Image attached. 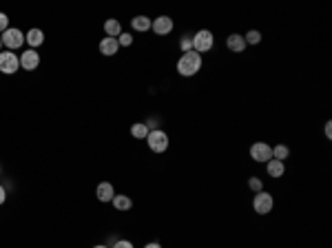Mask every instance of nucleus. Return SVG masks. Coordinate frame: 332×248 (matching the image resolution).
Returning <instances> with one entry per match:
<instances>
[{
  "label": "nucleus",
  "mask_w": 332,
  "mask_h": 248,
  "mask_svg": "<svg viewBox=\"0 0 332 248\" xmlns=\"http://www.w3.org/2000/svg\"><path fill=\"white\" fill-rule=\"evenodd\" d=\"M202 69V55L197 51H186L182 53V58L177 60V73L184 78H191Z\"/></svg>",
  "instance_id": "1"
},
{
  "label": "nucleus",
  "mask_w": 332,
  "mask_h": 248,
  "mask_svg": "<svg viewBox=\"0 0 332 248\" xmlns=\"http://www.w3.org/2000/svg\"><path fill=\"white\" fill-rule=\"evenodd\" d=\"M213 44H215V36H213V31H208V29H199L195 36H193V51H197L199 55L210 51Z\"/></svg>",
  "instance_id": "2"
},
{
  "label": "nucleus",
  "mask_w": 332,
  "mask_h": 248,
  "mask_svg": "<svg viewBox=\"0 0 332 248\" xmlns=\"http://www.w3.org/2000/svg\"><path fill=\"white\" fill-rule=\"evenodd\" d=\"M146 142H148V149H151L153 153H164V151L169 149V135L164 131H159V129H153V131H148V135H146Z\"/></svg>",
  "instance_id": "3"
},
{
  "label": "nucleus",
  "mask_w": 332,
  "mask_h": 248,
  "mask_svg": "<svg viewBox=\"0 0 332 248\" xmlns=\"http://www.w3.org/2000/svg\"><path fill=\"white\" fill-rule=\"evenodd\" d=\"M273 206H275V200H273V195H270L268 191H259V193H255V200H253L255 213H259V215H268V213L273 211Z\"/></svg>",
  "instance_id": "4"
},
{
  "label": "nucleus",
  "mask_w": 332,
  "mask_h": 248,
  "mask_svg": "<svg viewBox=\"0 0 332 248\" xmlns=\"http://www.w3.org/2000/svg\"><path fill=\"white\" fill-rule=\"evenodd\" d=\"M20 69V58L16 55L14 51H0V73H5V76H11V73H16Z\"/></svg>",
  "instance_id": "5"
},
{
  "label": "nucleus",
  "mask_w": 332,
  "mask_h": 248,
  "mask_svg": "<svg viewBox=\"0 0 332 248\" xmlns=\"http://www.w3.org/2000/svg\"><path fill=\"white\" fill-rule=\"evenodd\" d=\"M0 40H3V44L7 47V51H14V49L22 47V42H25V33H22L20 29H16V27H9V29L0 36Z\"/></svg>",
  "instance_id": "6"
},
{
  "label": "nucleus",
  "mask_w": 332,
  "mask_h": 248,
  "mask_svg": "<svg viewBox=\"0 0 332 248\" xmlns=\"http://www.w3.org/2000/svg\"><path fill=\"white\" fill-rule=\"evenodd\" d=\"M251 157L255 162H268V160H273V146L270 144H266V142H255L251 146Z\"/></svg>",
  "instance_id": "7"
},
{
  "label": "nucleus",
  "mask_w": 332,
  "mask_h": 248,
  "mask_svg": "<svg viewBox=\"0 0 332 248\" xmlns=\"http://www.w3.org/2000/svg\"><path fill=\"white\" fill-rule=\"evenodd\" d=\"M38 67H40V55L36 53V49H27V51L20 55V69L36 71Z\"/></svg>",
  "instance_id": "8"
},
{
  "label": "nucleus",
  "mask_w": 332,
  "mask_h": 248,
  "mask_svg": "<svg viewBox=\"0 0 332 248\" xmlns=\"http://www.w3.org/2000/svg\"><path fill=\"white\" fill-rule=\"evenodd\" d=\"M151 29L157 33V36H169V33L173 31V20H171L169 16H159V18L153 20Z\"/></svg>",
  "instance_id": "9"
},
{
  "label": "nucleus",
  "mask_w": 332,
  "mask_h": 248,
  "mask_svg": "<svg viewBox=\"0 0 332 248\" xmlns=\"http://www.w3.org/2000/svg\"><path fill=\"white\" fill-rule=\"evenodd\" d=\"M226 47H228L232 53H241L248 44H246V40H243L241 33H230V36L226 38Z\"/></svg>",
  "instance_id": "10"
},
{
  "label": "nucleus",
  "mask_w": 332,
  "mask_h": 248,
  "mask_svg": "<svg viewBox=\"0 0 332 248\" xmlns=\"http://www.w3.org/2000/svg\"><path fill=\"white\" fill-rule=\"evenodd\" d=\"M96 195H98V200H100V202H113V197H115V189H113V184H111V182H102V184H98Z\"/></svg>",
  "instance_id": "11"
},
{
  "label": "nucleus",
  "mask_w": 332,
  "mask_h": 248,
  "mask_svg": "<svg viewBox=\"0 0 332 248\" xmlns=\"http://www.w3.org/2000/svg\"><path fill=\"white\" fill-rule=\"evenodd\" d=\"M118 49H120V44H118V38H102V42H100V53L102 55H115L118 53Z\"/></svg>",
  "instance_id": "12"
},
{
  "label": "nucleus",
  "mask_w": 332,
  "mask_h": 248,
  "mask_svg": "<svg viewBox=\"0 0 332 248\" xmlns=\"http://www.w3.org/2000/svg\"><path fill=\"white\" fill-rule=\"evenodd\" d=\"M266 171H268L270 177H284L286 164H284V162H279V160H268V162H266Z\"/></svg>",
  "instance_id": "13"
},
{
  "label": "nucleus",
  "mask_w": 332,
  "mask_h": 248,
  "mask_svg": "<svg viewBox=\"0 0 332 248\" xmlns=\"http://www.w3.org/2000/svg\"><path fill=\"white\" fill-rule=\"evenodd\" d=\"M25 42H29L31 49H38L44 42V33L42 29H29V33H25Z\"/></svg>",
  "instance_id": "14"
},
{
  "label": "nucleus",
  "mask_w": 332,
  "mask_h": 248,
  "mask_svg": "<svg viewBox=\"0 0 332 248\" xmlns=\"http://www.w3.org/2000/svg\"><path fill=\"white\" fill-rule=\"evenodd\" d=\"M104 33H107L109 38H118L120 33H122V25H120V20L111 18V20L104 22Z\"/></svg>",
  "instance_id": "15"
},
{
  "label": "nucleus",
  "mask_w": 332,
  "mask_h": 248,
  "mask_svg": "<svg viewBox=\"0 0 332 248\" xmlns=\"http://www.w3.org/2000/svg\"><path fill=\"white\" fill-rule=\"evenodd\" d=\"M131 25H133V29L135 31H148L151 29V25H153V20L146 18V16H135V18L131 20Z\"/></svg>",
  "instance_id": "16"
},
{
  "label": "nucleus",
  "mask_w": 332,
  "mask_h": 248,
  "mask_svg": "<svg viewBox=\"0 0 332 248\" xmlns=\"http://www.w3.org/2000/svg\"><path fill=\"white\" fill-rule=\"evenodd\" d=\"M131 135H133V138H137V140H146V135H148V124L135 122V124L131 127Z\"/></svg>",
  "instance_id": "17"
},
{
  "label": "nucleus",
  "mask_w": 332,
  "mask_h": 248,
  "mask_svg": "<svg viewBox=\"0 0 332 248\" xmlns=\"http://www.w3.org/2000/svg\"><path fill=\"white\" fill-rule=\"evenodd\" d=\"M113 206L118 208V211H129V208L133 206V202H131L129 195H115L113 197Z\"/></svg>",
  "instance_id": "18"
},
{
  "label": "nucleus",
  "mask_w": 332,
  "mask_h": 248,
  "mask_svg": "<svg viewBox=\"0 0 332 248\" xmlns=\"http://www.w3.org/2000/svg\"><path fill=\"white\" fill-rule=\"evenodd\" d=\"M288 155H290V149H288L286 144H277V146H273V160L284 162Z\"/></svg>",
  "instance_id": "19"
},
{
  "label": "nucleus",
  "mask_w": 332,
  "mask_h": 248,
  "mask_svg": "<svg viewBox=\"0 0 332 248\" xmlns=\"http://www.w3.org/2000/svg\"><path fill=\"white\" fill-rule=\"evenodd\" d=\"M243 40H246V44H259L262 42V33H259L257 29H251L243 36Z\"/></svg>",
  "instance_id": "20"
},
{
  "label": "nucleus",
  "mask_w": 332,
  "mask_h": 248,
  "mask_svg": "<svg viewBox=\"0 0 332 248\" xmlns=\"http://www.w3.org/2000/svg\"><path fill=\"white\" fill-rule=\"evenodd\" d=\"M248 189L255 191V193H259V191H264V182L259 177H248Z\"/></svg>",
  "instance_id": "21"
},
{
  "label": "nucleus",
  "mask_w": 332,
  "mask_h": 248,
  "mask_svg": "<svg viewBox=\"0 0 332 248\" xmlns=\"http://www.w3.org/2000/svg\"><path fill=\"white\" fill-rule=\"evenodd\" d=\"M180 47H182V53L186 51H193V36H184L180 40Z\"/></svg>",
  "instance_id": "22"
},
{
  "label": "nucleus",
  "mask_w": 332,
  "mask_h": 248,
  "mask_svg": "<svg viewBox=\"0 0 332 248\" xmlns=\"http://www.w3.org/2000/svg\"><path fill=\"white\" fill-rule=\"evenodd\" d=\"M118 44H120V47H131V44H133V36H131V33H120V36H118Z\"/></svg>",
  "instance_id": "23"
},
{
  "label": "nucleus",
  "mask_w": 332,
  "mask_h": 248,
  "mask_svg": "<svg viewBox=\"0 0 332 248\" xmlns=\"http://www.w3.org/2000/svg\"><path fill=\"white\" fill-rule=\"evenodd\" d=\"M7 29H9V18H7V14H3V11H0V36H3Z\"/></svg>",
  "instance_id": "24"
},
{
  "label": "nucleus",
  "mask_w": 332,
  "mask_h": 248,
  "mask_svg": "<svg viewBox=\"0 0 332 248\" xmlns=\"http://www.w3.org/2000/svg\"><path fill=\"white\" fill-rule=\"evenodd\" d=\"M113 248H133V244H131L129 239H120V241H115Z\"/></svg>",
  "instance_id": "25"
},
{
  "label": "nucleus",
  "mask_w": 332,
  "mask_h": 248,
  "mask_svg": "<svg viewBox=\"0 0 332 248\" xmlns=\"http://www.w3.org/2000/svg\"><path fill=\"white\" fill-rule=\"evenodd\" d=\"M325 138H328V140L332 138V122H330V120L325 122Z\"/></svg>",
  "instance_id": "26"
},
{
  "label": "nucleus",
  "mask_w": 332,
  "mask_h": 248,
  "mask_svg": "<svg viewBox=\"0 0 332 248\" xmlns=\"http://www.w3.org/2000/svg\"><path fill=\"white\" fill-rule=\"evenodd\" d=\"M5 200H7V191H5V186H0V206L5 204Z\"/></svg>",
  "instance_id": "27"
},
{
  "label": "nucleus",
  "mask_w": 332,
  "mask_h": 248,
  "mask_svg": "<svg viewBox=\"0 0 332 248\" xmlns=\"http://www.w3.org/2000/svg\"><path fill=\"white\" fill-rule=\"evenodd\" d=\"M144 248H162V246H159L157 241H151V244H146V246H144Z\"/></svg>",
  "instance_id": "28"
},
{
  "label": "nucleus",
  "mask_w": 332,
  "mask_h": 248,
  "mask_svg": "<svg viewBox=\"0 0 332 248\" xmlns=\"http://www.w3.org/2000/svg\"><path fill=\"white\" fill-rule=\"evenodd\" d=\"M93 248H109V246H102V244H100V246H93Z\"/></svg>",
  "instance_id": "29"
},
{
  "label": "nucleus",
  "mask_w": 332,
  "mask_h": 248,
  "mask_svg": "<svg viewBox=\"0 0 332 248\" xmlns=\"http://www.w3.org/2000/svg\"><path fill=\"white\" fill-rule=\"evenodd\" d=\"M0 47H3V40H0ZM0 51H3V49H0Z\"/></svg>",
  "instance_id": "30"
}]
</instances>
